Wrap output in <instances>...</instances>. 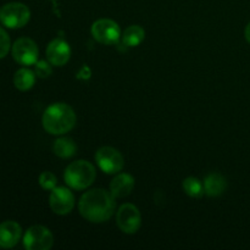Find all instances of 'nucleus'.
<instances>
[{"label":"nucleus","mask_w":250,"mask_h":250,"mask_svg":"<svg viewBox=\"0 0 250 250\" xmlns=\"http://www.w3.org/2000/svg\"><path fill=\"white\" fill-rule=\"evenodd\" d=\"M116 203L111 192L95 188L84 193L78 203L81 215L93 224H102L111 219Z\"/></svg>","instance_id":"f257e3e1"},{"label":"nucleus","mask_w":250,"mask_h":250,"mask_svg":"<svg viewBox=\"0 0 250 250\" xmlns=\"http://www.w3.org/2000/svg\"><path fill=\"white\" fill-rule=\"evenodd\" d=\"M75 111L65 103H55L45 109L43 114V127L48 133L60 136L70 132L76 125Z\"/></svg>","instance_id":"f03ea898"},{"label":"nucleus","mask_w":250,"mask_h":250,"mask_svg":"<svg viewBox=\"0 0 250 250\" xmlns=\"http://www.w3.org/2000/svg\"><path fill=\"white\" fill-rule=\"evenodd\" d=\"M97 177L95 167L85 160H77L66 167L63 178L68 187L82 190L93 185Z\"/></svg>","instance_id":"7ed1b4c3"},{"label":"nucleus","mask_w":250,"mask_h":250,"mask_svg":"<svg viewBox=\"0 0 250 250\" xmlns=\"http://www.w3.org/2000/svg\"><path fill=\"white\" fill-rule=\"evenodd\" d=\"M31 11L22 2H9L0 9V22L7 28H22L28 23Z\"/></svg>","instance_id":"20e7f679"},{"label":"nucleus","mask_w":250,"mask_h":250,"mask_svg":"<svg viewBox=\"0 0 250 250\" xmlns=\"http://www.w3.org/2000/svg\"><path fill=\"white\" fill-rule=\"evenodd\" d=\"M92 36L98 43L104 45H115L121 38V29L115 21L100 19L92 24Z\"/></svg>","instance_id":"39448f33"},{"label":"nucleus","mask_w":250,"mask_h":250,"mask_svg":"<svg viewBox=\"0 0 250 250\" xmlns=\"http://www.w3.org/2000/svg\"><path fill=\"white\" fill-rule=\"evenodd\" d=\"M53 243L54 237L50 229L41 225L29 227L23 236V246L27 250H49Z\"/></svg>","instance_id":"423d86ee"},{"label":"nucleus","mask_w":250,"mask_h":250,"mask_svg":"<svg viewBox=\"0 0 250 250\" xmlns=\"http://www.w3.org/2000/svg\"><path fill=\"white\" fill-rule=\"evenodd\" d=\"M95 161L100 170L109 175L120 172L125 166L124 156L112 146H102L95 153Z\"/></svg>","instance_id":"0eeeda50"},{"label":"nucleus","mask_w":250,"mask_h":250,"mask_svg":"<svg viewBox=\"0 0 250 250\" xmlns=\"http://www.w3.org/2000/svg\"><path fill=\"white\" fill-rule=\"evenodd\" d=\"M116 224L124 233H136L142 224V216L138 208L133 204L121 205L117 210Z\"/></svg>","instance_id":"6e6552de"},{"label":"nucleus","mask_w":250,"mask_h":250,"mask_svg":"<svg viewBox=\"0 0 250 250\" xmlns=\"http://www.w3.org/2000/svg\"><path fill=\"white\" fill-rule=\"evenodd\" d=\"M12 58L20 65H34L38 61L39 50L36 42L29 38H20L12 45Z\"/></svg>","instance_id":"1a4fd4ad"},{"label":"nucleus","mask_w":250,"mask_h":250,"mask_svg":"<svg viewBox=\"0 0 250 250\" xmlns=\"http://www.w3.org/2000/svg\"><path fill=\"white\" fill-rule=\"evenodd\" d=\"M49 205L54 214L67 215L75 208V197L68 188L55 187L49 197Z\"/></svg>","instance_id":"9d476101"},{"label":"nucleus","mask_w":250,"mask_h":250,"mask_svg":"<svg viewBox=\"0 0 250 250\" xmlns=\"http://www.w3.org/2000/svg\"><path fill=\"white\" fill-rule=\"evenodd\" d=\"M71 56V48L67 42L56 38L49 43L46 48V58L53 66H63L68 62Z\"/></svg>","instance_id":"9b49d317"},{"label":"nucleus","mask_w":250,"mask_h":250,"mask_svg":"<svg viewBox=\"0 0 250 250\" xmlns=\"http://www.w3.org/2000/svg\"><path fill=\"white\" fill-rule=\"evenodd\" d=\"M22 229L17 222L5 221L0 224V248L9 249L16 246L21 238Z\"/></svg>","instance_id":"f8f14e48"},{"label":"nucleus","mask_w":250,"mask_h":250,"mask_svg":"<svg viewBox=\"0 0 250 250\" xmlns=\"http://www.w3.org/2000/svg\"><path fill=\"white\" fill-rule=\"evenodd\" d=\"M134 188V178L128 173H119L110 183V192L115 198H125Z\"/></svg>","instance_id":"ddd939ff"},{"label":"nucleus","mask_w":250,"mask_h":250,"mask_svg":"<svg viewBox=\"0 0 250 250\" xmlns=\"http://www.w3.org/2000/svg\"><path fill=\"white\" fill-rule=\"evenodd\" d=\"M227 188V181L220 173H210L204 180V192L209 197H219L225 193Z\"/></svg>","instance_id":"4468645a"},{"label":"nucleus","mask_w":250,"mask_h":250,"mask_svg":"<svg viewBox=\"0 0 250 250\" xmlns=\"http://www.w3.org/2000/svg\"><path fill=\"white\" fill-rule=\"evenodd\" d=\"M146 38V31L138 24H132L125 29L122 34V43L128 48L138 46Z\"/></svg>","instance_id":"2eb2a0df"},{"label":"nucleus","mask_w":250,"mask_h":250,"mask_svg":"<svg viewBox=\"0 0 250 250\" xmlns=\"http://www.w3.org/2000/svg\"><path fill=\"white\" fill-rule=\"evenodd\" d=\"M76 150H77L76 143L73 142V139L68 138V137H62V138L56 139L53 146L54 154L61 159L71 158V156L75 155Z\"/></svg>","instance_id":"dca6fc26"},{"label":"nucleus","mask_w":250,"mask_h":250,"mask_svg":"<svg viewBox=\"0 0 250 250\" xmlns=\"http://www.w3.org/2000/svg\"><path fill=\"white\" fill-rule=\"evenodd\" d=\"M36 82V73L28 68H20L14 76V84L19 90L26 92L34 85Z\"/></svg>","instance_id":"f3484780"},{"label":"nucleus","mask_w":250,"mask_h":250,"mask_svg":"<svg viewBox=\"0 0 250 250\" xmlns=\"http://www.w3.org/2000/svg\"><path fill=\"white\" fill-rule=\"evenodd\" d=\"M183 190L186 194L192 198H200L204 194V183L200 182L195 177H187L182 183Z\"/></svg>","instance_id":"a211bd4d"},{"label":"nucleus","mask_w":250,"mask_h":250,"mask_svg":"<svg viewBox=\"0 0 250 250\" xmlns=\"http://www.w3.org/2000/svg\"><path fill=\"white\" fill-rule=\"evenodd\" d=\"M56 183H58V178L55 177V175L49 171H44L39 176V185L43 189L45 190H53L56 187Z\"/></svg>","instance_id":"6ab92c4d"},{"label":"nucleus","mask_w":250,"mask_h":250,"mask_svg":"<svg viewBox=\"0 0 250 250\" xmlns=\"http://www.w3.org/2000/svg\"><path fill=\"white\" fill-rule=\"evenodd\" d=\"M53 68H51V63L46 62L45 60H39L34 63V73L38 76L39 78H46L51 75Z\"/></svg>","instance_id":"aec40b11"},{"label":"nucleus","mask_w":250,"mask_h":250,"mask_svg":"<svg viewBox=\"0 0 250 250\" xmlns=\"http://www.w3.org/2000/svg\"><path fill=\"white\" fill-rule=\"evenodd\" d=\"M10 46H11V42H10L9 34L0 27V59L5 58L7 55Z\"/></svg>","instance_id":"412c9836"},{"label":"nucleus","mask_w":250,"mask_h":250,"mask_svg":"<svg viewBox=\"0 0 250 250\" xmlns=\"http://www.w3.org/2000/svg\"><path fill=\"white\" fill-rule=\"evenodd\" d=\"M244 36H246V39L248 41V43H250V22L248 24H247L246 32H244Z\"/></svg>","instance_id":"4be33fe9"}]
</instances>
